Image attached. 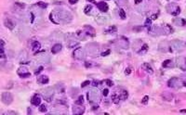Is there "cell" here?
Listing matches in <instances>:
<instances>
[{"label": "cell", "mask_w": 186, "mask_h": 115, "mask_svg": "<svg viewBox=\"0 0 186 115\" xmlns=\"http://www.w3.org/2000/svg\"><path fill=\"white\" fill-rule=\"evenodd\" d=\"M7 61V57H6V54L5 53H2L0 54V63L1 64H5Z\"/></svg>", "instance_id": "30"}, {"label": "cell", "mask_w": 186, "mask_h": 115, "mask_svg": "<svg viewBox=\"0 0 186 115\" xmlns=\"http://www.w3.org/2000/svg\"><path fill=\"white\" fill-rule=\"evenodd\" d=\"M73 55H74V58L75 59L82 60V59H84V58H85L86 51H84V49H83L82 47H78V48H76V49L74 51Z\"/></svg>", "instance_id": "7"}, {"label": "cell", "mask_w": 186, "mask_h": 115, "mask_svg": "<svg viewBox=\"0 0 186 115\" xmlns=\"http://www.w3.org/2000/svg\"><path fill=\"white\" fill-rule=\"evenodd\" d=\"M116 30H117V29H116L115 26H112L111 28H109L106 32H107V33H114V32H116Z\"/></svg>", "instance_id": "36"}, {"label": "cell", "mask_w": 186, "mask_h": 115, "mask_svg": "<svg viewBox=\"0 0 186 115\" xmlns=\"http://www.w3.org/2000/svg\"><path fill=\"white\" fill-rule=\"evenodd\" d=\"M168 48H170V45L167 43V41H164V42H162L161 44H159V50H160V51H162V52L170 51Z\"/></svg>", "instance_id": "12"}, {"label": "cell", "mask_w": 186, "mask_h": 115, "mask_svg": "<svg viewBox=\"0 0 186 115\" xmlns=\"http://www.w3.org/2000/svg\"><path fill=\"white\" fill-rule=\"evenodd\" d=\"M88 97H89V100H90V102H98V101H100V99H101V96H100V93H99V91L97 90V89H92V90H90L89 92V94H88Z\"/></svg>", "instance_id": "6"}, {"label": "cell", "mask_w": 186, "mask_h": 115, "mask_svg": "<svg viewBox=\"0 0 186 115\" xmlns=\"http://www.w3.org/2000/svg\"><path fill=\"white\" fill-rule=\"evenodd\" d=\"M142 0H135V4H137V5H138V4L142 3Z\"/></svg>", "instance_id": "50"}, {"label": "cell", "mask_w": 186, "mask_h": 115, "mask_svg": "<svg viewBox=\"0 0 186 115\" xmlns=\"http://www.w3.org/2000/svg\"><path fill=\"white\" fill-rule=\"evenodd\" d=\"M1 100H2V102H3L4 104L9 105V104L12 102L13 97H12V95H11L10 93L5 92V93H3V94L1 95Z\"/></svg>", "instance_id": "9"}, {"label": "cell", "mask_w": 186, "mask_h": 115, "mask_svg": "<svg viewBox=\"0 0 186 115\" xmlns=\"http://www.w3.org/2000/svg\"><path fill=\"white\" fill-rule=\"evenodd\" d=\"M167 9L169 13H171L172 15H175V16H177L181 13V8L175 4H169L168 7L167 8Z\"/></svg>", "instance_id": "8"}, {"label": "cell", "mask_w": 186, "mask_h": 115, "mask_svg": "<svg viewBox=\"0 0 186 115\" xmlns=\"http://www.w3.org/2000/svg\"><path fill=\"white\" fill-rule=\"evenodd\" d=\"M162 66H163L164 68H173V67L175 66V63H174L171 59H167V60H165V61L163 62Z\"/></svg>", "instance_id": "21"}, {"label": "cell", "mask_w": 186, "mask_h": 115, "mask_svg": "<svg viewBox=\"0 0 186 115\" xmlns=\"http://www.w3.org/2000/svg\"><path fill=\"white\" fill-rule=\"evenodd\" d=\"M142 69H144L145 72L148 73L149 74H153V73H154V70H153V68L151 67V65H150L149 63H144V64H142Z\"/></svg>", "instance_id": "23"}, {"label": "cell", "mask_w": 186, "mask_h": 115, "mask_svg": "<svg viewBox=\"0 0 186 115\" xmlns=\"http://www.w3.org/2000/svg\"><path fill=\"white\" fill-rule=\"evenodd\" d=\"M169 45H170V51H175V52H181L185 47V45L180 40H173Z\"/></svg>", "instance_id": "3"}, {"label": "cell", "mask_w": 186, "mask_h": 115, "mask_svg": "<svg viewBox=\"0 0 186 115\" xmlns=\"http://www.w3.org/2000/svg\"><path fill=\"white\" fill-rule=\"evenodd\" d=\"M128 96H129V94H128V92L126 91V90H122V92H121V94H120V99L121 100H125V99H127L128 98Z\"/></svg>", "instance_id": "27"}, {"label": "cell", "mask_w": 186, "mask_h": 115, "mask_svg": "<svg viewBox=\"0 0 186 115\" xmlns=\"http://www.w3.org/2000/svg\"><path fill=\"white\" fill-rule=\"evenodd\" d=\"M41 48V44L38 41H34L33 45H32V49L34 52H36L37 50H39Z\"/></svg>", "instance_id": "24"}, {"label": "cell", "mask_w": 186, "mask_h": 115, "mask_svg": "<svg viewBox=\"0 0 186 115\" xmlns=\"http://www.w3.org/2000/svg\"><path fill=\"white\" fill-rule=\"evenodd\" d=\"M148 99H149V97H148V96H145L143 98H142V104H147V102H148Z\"/></svg>", "instance_id": "40"}, {"label": "cell", "mask_w": 186, "mask_h": 115, "mask_svg": "<svg viewBox=\"0 0 186 115\" xmlns=\"http://www.w3.org/2000/svg\"><path fill=\"white\" fill-rule=\"evenodd\" d=\"M102 93H103V96H108V94H109V90L106 88V89H104V90H103V92H102Z\"/></svg>", "instance_id": "47"}, {"label": "cell", "mask_w": 186, "mask_h": 115, "mask_svg": "<svg viewBox=\"0 0 186 115\" xmlns=\"http://www.w3.org/2000/svg\"><path fill=\"white\" fill-rule=\"evenodd\" d=\"M182 85H183L182 82L177 77H173L170 80H168V82H167V86H169L171 88H180Z\"/></svg>", "instance_id": "5"}, {"label": "cell", "mask_w": 186, "mask_h": 115, "mask_svg": "<svg viewBox=\"0 0 186 115\" xmlns=\"http://www.w3.org/2000/svg\"><path fill=\"white\" fill-rule=\"evenodd\" d=\"M177 65L178 67H180V69H182V71H186V58H185L180 57L178 58V61H177Z\"/></svg>", "instance_id": "11"}, {"label": "cell", "mask_w": 186, "mask_h": 115, "mask_svg": "<svg viewBox=\"0 0 186 115\" xmlns=\"http://www.w3.org/2000/svg\"><path fill=\"white\" fill-rule=\"evenodd\" d=\"M162 97L166 101H171L173 99V94L171 92H163L162 93Z\"/></svg>", "instance_id": "20"}, {"label": "cell", "mask_w": 186, "mask_h": 115, "mask_svg": "<svg viewBox=\"0 0 186 115\" xmlns=\"http://www.w3.org/2000/svg\"><path fill=\"white\" fill-rule=\"evenodd\" d=\"M100 84H101V82H100V81H97V80H94V81H92V85H93V86H98V85H100Z\"/></svg>", "instance_id": "38"}, {"label": "cell", "mask_w": 186, "mask_h": 115, "mask_svg": "<svg viewBox=\"0 0 186 115\" xmlns=\"http://www.w3.org/2000/svg\"><path fill=\"white\" fill-rule=\"evenodd\" d=\"M119 16H120V18L122 19H125L127 18V15H126V12H125L124 9H120L119 10Z\"/></svg>", "instance_id": "33"}, {"label": "cell", "mask_w": 186, "mask_h": 115, "mask_svg": "<svg viewBox=\"0 0 186 115\" xmlns=\"http://www.w3.org/2000/svg\"><path fill=\"white\" fill-rule=\"evenodd\" d=\"M48 111V109H47V106L45 105V104H41L40 106H39V111H41V112H46Z\"/></svg>", "instance_id": "34"}, {"label": "cell", "mask_w": 186, "mask_h": 115, "mask_svg": "<svg viewBox=\"0 0 186 115\" xmlns=\"http://www.w3.org/2000/svg\"><path fill=\"white\" fill-rule=\"evenodd\" d=\"M5 45H6L5 41H4V40H2V39H0V47H4V46H5Z\"/></svg>", "instance_id": "48"}, {"label": "cell", "mask_w": 186, "mask_h": 115, "mask_svg": "<svg viewBox=\"0 0 186 115\" xmlns=\"http://www.w3.org/2000/svg\"><path fill=\"white\" fill-rule=\"evenodd\" d=\"M145 26L149 27V28H150V26H152L151 25V19H147V20L145 21Z\"/></svg>", "instance_id": "44"}, {"label": "cell", "mask_w": 186, "mask_h": 115, "mask_svg": "<svg viewBox=\"0 0 186 115\" xmlns=\"http://www.w3.org/2000/svg\"><path fill=\"white\" fill-rule=\"evenodd\" d=\"M73 113L74 115H81L84 113V109L80 107V105L78 106H74L73 107Z\"/></svg>", "instance_id": "16"}, {"label": "cell", "mask_w": 186, "mask_h": 115, "mask_svg": "<svg viewBox=\"0 0 186 115\" xmlns=\"http://www.w3.org/2000/svg\"><path fill=\"white\" fill-rule=\"evenodd\" d=\"M105 82H106V84H107L108 86H113V83L112 82L111 80H106Z\"/></svg>", "instance_id": "45"}, {"label": "cell", "mask_w": 186, "mask_h": 115, "mask_svg": "<svg viewBox=\"0 0 186 115\" xmlns=\"http://www.w3.org/2000/svg\"><path fill=\"white\" fill-rule=\"evenodd\" d=\"M84 29H85V33H86L87 35L89 34V35H90V36H95V30L93 29L91 26H89V25H85Z\"/></svg>", "instance_id": "14"}, {"label": "cell", "mask_w": 186, "mask_h": 115, "mask_svg": "<svg viewBox=\"0 0 186 115\" xmlns=\"http://www.w3.org/2000/svg\"><path fill=\"white\" fill-rule=\"evenodd\" d=\"M37 6H38V7H40V8H46L48 5H47L46 3H43V2H38V3H37Z\"/></svg>", "instance_id": "37"}, {"label": "cell", "mask_w": 186, "mask_h": 115, "mask_svg": "<svg viewBox=\"0 0 186 115\" xmlns=\"http://www.w3.org/2000/svg\"><path fill=\"white\" fill-rule=\"evenodd\" d=\"M112 99H113V103L118 104V103H119V100H120V97L117 96V95H113V96H112Z\"/></svg>", "instance_id": "31"}, {"label": "cell", "mask_w": 186, "mask_h": 115, "mask_svg": "<svg viewBox=\"0 0 186 115\" xmlns=\"http://www.w3.org/2000/svg\"><path fill=\"white\" fill-rule=\"evenodd\" d=\"M85 66L88 67V68H89V67H92L93 64H92V62H89H89H86V63H85Z\"/></svg>", "instance_id": "46"}, {"label": "cell", "mask_w": 186, "mask_h": 115, "mask_svg": "<svg viewBox=\"0 0 186 115\" xmlns=\"http://www.w3.org/2000/svg\"><path fill=\"white\" fill-rule=\"evenodd\" d=\"M43 69H44V68H43V66H40V67H39V68L37 69L36 72L35 73V74H36V75H37V74H39V73H41V72L43 71Z\"/></svg>", "instance_id": "39"}, {"label": "cell", "mask_w": 186, "mask_h": 115, "mask_svg": "<svg viewBox=\"0 0 186 115\" xmlns=\"http://www.w3.org/2000/svg\"><path fill=\"white\" fill-rule=\"evenodd\" d=\"M54 89L53 87H47L42 91V96L45 98L46 101L50 102L52 100V97L54 96Z\"/></svg>", "instance_id": "4"}, {"label": "cell", "mask_w": 186, "mask_h": 115, "mask_svg": "<svg viewBox=\"0 0 186 115\" xmlns=\"http://www.w3.org/2000/svg\"><path fill=\"white\" fill-rule=\"evenodd\" d=\"M49 18H50V20L52 22L59 24V23H68V22H70L73 19V16L69 11L61 9V10L53 11L50 14Z\"/></svg>", "instance_id": "1"}, {"label": "cell", "mask_w": 186, "mask_h": 115, "mask_svg": "<svg viewBox=\"0 0 186 115\" xmlns=\"http://www.w3.org/2000/svg\"><path fill=\"white\" fill-rule=\"evenodd\" d=\"M4 25H5L8 29H9V30H13V28H14V23H13V21H12L10 19H8V18L4 19Z\"/></svg>", "instance_id": "15"}, {"label": "cell", "mask_w": 186, "mask_h": 115, "mask_svg": "<svg viewBox=\"0 0 186 115\" xmlns=\"http://www.w3.org/2000/svg\"><path fill=\"white\" fill-rule=\"evenodd\" d=\"M110 50H106L105 52H102V53H101V56H102V57H105V56H107V55H109L110 54Z\"/></svg>", "instance_id": "42"}, {"label": "cell", "mask_w": 186, "mask_h": 115, "mask_svg": "<svg viewBox=\"0 0 186 115\" xmlns=\"http://www.w3.org/2000/svg\"><path fill=\"white\" fill-rule=\"evenodd\" d=\"M86 53L91 57H98L100 54V46L96 43H89L86 46Z\"/></svg>", "instance_id": "2"}, {"label": "cell", "mask_w": 186, "mask_h": 115, "mask_svg": "<svg viewBox=\"0 0 186 115\" xmlns=\"http://www.w3.org/2000/svg\"><path fill=\"white\" fill-rule=\"evenodd\" d=\"M118 43H119V46H120L121 47H123V48H125V49L129 48V41H128L126 38H124V37L121 38L119 41H118Z\"/></svg>", "instance_id": "18"}, {"label": "cell", "mask_w": 186, "mask_h": 115, "mask_svg": "<svg viewBox=\"0 0 186 115\" xmlns=\"http://www.w3.org/2000/svg\"><path fill=\"white\" fill-rule=\"evenodd\" d=\"M97 6H98L99 9L102 12H106L108 10V5L105 2H100V3L97 4Z\"/></svg>", "instance_id": "17"}, {"label": "cell", "mask_w": 186, "mask_h": 115, "mask_svg": "<svg viewBox=\"0 0 186 115\" xmlns=\"http://www.w3.org/2000/svg\"><path fill=\"white\" fill-rule=\"evenodd\" d=\"M49 81V77L47 76V75H40V76L37 78V82L39 84H48Z\"/></svg>", "instance_id": "19"}, {"label": "cell", "mask_w": 186, "mask_h": 115, "mask_svg": "<svg viewBox=\"0 0 186 115\" xmlns=\"http://www.w3.org/2000/svg\"><path fill=\"white\" fill-rule=\"evenodd\" d=\"M61 48H62V46H61V44H56V45H54V46H52L51 52H52L53 54H57V53H59L60 51H61Z\"/></svg>", "instance_id": "22"}, {"label": "cell", "mask_w": 186, "mask_h": 115, "mask_svg": "<svg viewBox=\"0 0 186 115\" xmlns=\"http://www.w3.org/2000/svg\"><path fill=\"white\" fill-rule=\"evenodd\" d=\"M96 20H97V22H98L99 24H104V23H106V21H107V18L101 16V17H98V19H96Z\"/></svg>", "instance_id": "26"}, {"label": "cell", "mask_w": 186, "mask_h": 115, "mask_svg": "<svg viewBox=\"0 0 186 115\" xmlns=\"http://www.w3.org/2000/svg\"><path fill=\"white\" fill-rule=\"evenodd\" d=\"M88 1H89V2H91V3H94V4H96V1H95V0H88Z\"/></svg>", "instance_id": "52"}, {"label": "cell", "mask_w": 186, "mask_h": 115, "mask_svg": "<svg viewBox=\"0 0 186 115\" xmlns=\"http://www.w3.org/2000/svg\"><path fill=\"white\" fill-rule=\"evenodd\" d=\"M18 74H19V76L21 77V78H27V77L31 76V73H29L28 69H27L26 67H24V66H21V67L19 68Z\"/></svg>", "instance_id": "10"}, {"label": "cell", "mask_w": 186, "mask_h": 115, "mask_svg": "<svg viewBox=\"0 0 186 115\" xmlns=\"http://www.w3.org/2000/svg\"><path fill=\"white\" fill-rule=\"evenodd\" d=\"M180 111H181L182 113H186V110H181Z\"/></svg>", "instance_id": "51"}, {"label": "cell", "mask_w": 186, "mask_h": 115, "mask_svg": "<svg viewBox=\"0 0 186 115\" xmlns=\"http://www.w3.org/2000/svg\"><path fill=\"white\" fill-rule=\"evenodd\" d=\"M128 2V0H115V3L118 7H121V6H124L126 3Z\"/></svg>", "instance_id": "32"}, {"label": "cell", "mask_w": 186, "mask_h": 115, "mask_svg": "<svg viewBox=\"0 0 186 115\" xmlns=\"http://www.w3.org/2000/svg\"><path fill=\"white\" fill-rule=\"evenodd\" d=\"M31 103H32L34 106H39L40 103H41V96H39L38 94H35L34 96L32 97Z\"/></svg>", "instance_id": "13"}, {"label": "cell", "mask_w": 186, "mask_h": 115, "mask_svg": "<svg viewBox=\"0 0 186 115\" xmlns=\"http://www.w3.org/2000/svg\"><path fill=\"white\" fill-rule=\"evenodd\" d=\"M173 22L178 26H184L186 24V20H184L183 19H175L173 20Z\"/></svg>", "instance_id": "25"}, {"label": "cell", "mask_w": 186, "mask_h": 115, "mask_svg": "<svg viewBox=\"0 0 186 115\" xmlns=\"http://www.w3.org/2000/svg\"><path fill=\"white\" fill-rule=\"evenodd\" d=\"M77 1H78V0H69V3H70V4H73V5H74V4H75V3L77 2Z\"/></svg>", "instance_id": "49"}, {"label": "cell", "mask_w": 186, "mask_h": 115, "mask_svg": "<svg viewBox=\"0 0 186 115\" xmlns=\"http://www.w3.org/2000/svg\"><path fill=\"white\" fill-rule=\"evenodd\" d=\"M131 72H132V68L129 67V68H127V69H126V72H125V73H126L127 75H129V73H131Z\"/></svg>", "instance_id": "41"}, {"label": "cell", "mask_w": 186, "mask_h": 115, "mask_svg": "<svg viewBox=\"0 0 186 115\" xmlns=\"http://www.w3.org/2000/svg\"><path fill=\"white\" fill-rule=\"evenodd\" d=\"M75 104L76 105H83L84 104V96H79L77 100L75 101Z\"/></svg>", "instance_id": "29"}, {"label": "cell", "mask_w": 186, "mask_h": 115, "mask_svg": "<svg viewBox=\"0 0 186 115\" xmlns=\"http://www.w3.org/2000/svg\"><path fill=\"white\" fill-rule=\"evenodd\" d=\"M147 50H148V45H147V44H144V45H142V49L138 51V53H139V54H143V53H145Z\"/></svg>", "instance_id": "28"}, {"label": "cell", "mask_w": 186, "mask_h": 115, "mask_svg": "<svg viewBox=\"0 0 186 115\" xmlns=\"http://www.w3.org/2000/svg\"></svg>", "instance_id": "53"}, {"label": "cell", "mask_w": 186, "mask_h": 115, "mask_svg": "<svg viewBox=\"0 0 186 115\" xmlns=\"http://www.w3.org/2000/svg\"><path fill=\"white\" fill-rule=\"evenodd\" d=\"M92 10V6L91 5H88L86 8H85V13L86 14H89V11Z\"/></svg>", "instance_id": "35"}, {"label": "cell", "mask_w": 186, "mask_h": 115, "mask_svg": "<svg viewBox=\"0 0 186 115\" xmlns=\"http://www.w3.org/2000/svg\"><path fill=\"white\" fill-rule=\"evenodd\" d=\"M89 84H90V82H89V81H86V82H84V83L82 84V85H81V86H82V87L84 88V87H86V86H88V85H89Z\"/></svg>", "instance_id": "43"}]
</instances>
